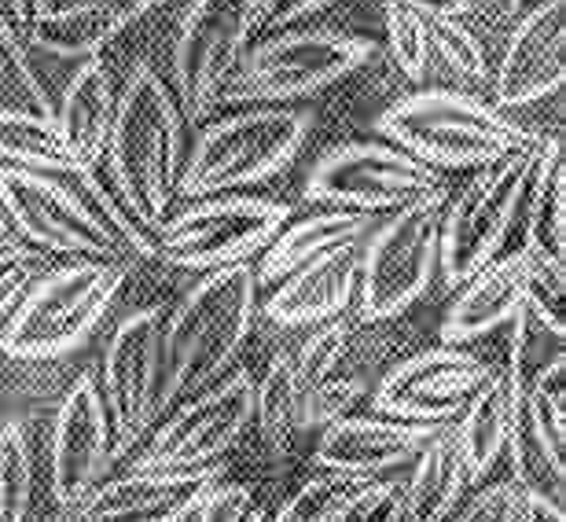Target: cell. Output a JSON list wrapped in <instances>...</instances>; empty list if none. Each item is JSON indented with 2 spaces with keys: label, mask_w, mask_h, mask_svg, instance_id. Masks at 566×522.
Returning a JSON list of instances; mask_svg holds the SVG:
<instances>
[{
  "label": "cell",
  "mask_w": 566,
  "mask_h": 522,
  "mask_svg": "<svg viewBox=\"0 0 566 522\" xmlns=\"http://www.w3.org/2000/svg\"><path fill=\"white\" fill-rule=\"evenodd\" d=\"M258 310V280L247 261L210 269L174 316L163 321V383L158 416L180 397L207 390L221 379L240 354Z\"/></svg>",
  "instance_id": "obj_1"
},
{
  "label": "cell",
  "mask_w": 566,
  "mask_h": 522,
  "mask_svg": "<svg viewBox=\"0 0 566 522\" xmlns=\"http://www.w3.org/2000/svg\"><path fill=\"white\" fill-rule=\"evenodd\" d=\"M111 188L147 232L169 213L185 166V122L174 93L151 66H140L115 100L107 140Z\"/></svg>",
  "instance_id": "obj_2"
},
{
  "label": "cell",
  "mask_w": 566,
  "mask_h": 522,
  "mask_svg": "<svg viewBox=\"0 0 566 522\" xmlns=\"http://www.w3.org/2000/svg\"><path fill=\"white\" fill-rule=\"evenodd\" d=\"M379 133L434 169H482L534 144L501 107L452 88L401 96L379 118Z\"/></svg>",
  "instance_id": "obj_3"
},
{
  "label": "cell",
  "mask_w": 566,
  "mask_h": 522,
  "mask_svg": "<svg viewBox=\"0 0 566 522\" xmlns=\"http://www.w3.org/2000/svg\"><path fill=\"white\" fill-rule=\"evenodd\" d=\"M126 283V265L82 258L30 283L0 324V354L15 361H55L74 354L107 316Z\"/></svg>",
  "instance_id": "obj_4"
},
{
  "label": "cell",
  "mask_w": 566,
  "mask_h": 522,
  "mask_svg": "<svg viewBox=\"0 0 566 522\" xmlns=\"http://www.w3.org/2000/svg\"><path fill=\"white\" fill-rule=\"evenodd\" d=\"M313 129V115L298 107H251L243 115L213 122L191 144L180 166L177 196L210 199L262 185L276 177L302 152Z\"/></svg>",
  "instance_id": "obj_5"
},
{
  "label": "cell",
  "mask_w": 566,
  "mask_h": 522,
  "mask_svg": "<svg viewBox=\"0 0 566 522\" xmlns=\"http://www.w3.org/2000/svg\"><path fill=\"white\" fill-rule=\"evenodd\" d=\"M379 52L376 41L343 30H283L243 52L232 82L221 100H247V104H291L324 93L343 82Z\"/></svg>",
  "instance_id": "obj_6"
},
{
  "label": "cell",
  "mask_w": 566,
  "mask_h": 522,
  "mask_svg": "<svg viewBox=\"0 0 566 522\" xmlns=\"http://www.w3.org/2000/svg\"><path fill=\"white\" fill-rule=\"evenodd\" d=\"M534 163L537 140L523 152L504 155L501 163L482 166L446 207L438 232V269L446 288L457 291L471 272L504 251V240L512 236V225L526 202Z\"/></svg>",
  "instance_id": "obj_7"
},
{
  "label": "cell",
  "mask_w": 566,
  "mask_h": 522,
  "mask_svg": "<svg viewBox=\"0 0 566 522\" xmlns=\"http://www.w3.org/2000/svg\"><path fill=\"white\" fill-rule=\"evenodd\" d=\"M441 213H446V191L394 210L379 229L368 232L354 291L360 321H394L423 299L438 272Z\"/></svg>",
  "instance_id": "obj_8"
},
{
  "label": "cell",
  "mask_w": 566,
  "mask_h": 522,
  "mask_svg": "<svg viewBox=\"0 0 566 522\" xmlns=\"http://www.w3.org/2000/svg\"><path fill=\"white\" fill-rule=\"evenodd\" d=\"M291 221V207L262 196H210L191 199L174 218L155 225V258L177 269H224L262 254Z\"/></svg>",
  "instance_id": "obj_9"
},
{
  "label": "cell",
  "mask_w": 566,
  "mask_h": 522,
  "mask_svg": "<svg viewBox=\"0 0 566 522\" xmlns=\"http://www.w3.org/2000/svg\"><path fill=\"white\" fill-rule=\"evenodd\" d=\"M302 191L310 202L338 210L394 213L446 191V177L390 140H349L310 169Z\"/></svg>",
  "instance_id": "obj_10"
},
{
  "label": "cell",
  "mask_w": 566,
  "mask_h": 522,
  "mask_svg": "<svg viewBox=\"0 0 566 522\" xmlns=\"http://www.w3.org/2000/svg\"><path fill=\"white\" fill-rule=\"evenodd\" d=\"M258 0H191L174 33V82L180 111L199 122L221 104L254 30Z\"/></svg>",
  "instance_id": "obj_11"
},
{
  "label": "cell",
  "mask_w": 566,
  "mask_h": 522,
  "mask_svg": "<svg viewBox=\"0 0 566 522\" xmlns=\"http://www.w3.org/2000/svg\"><path fill=\"white\" fill-rule=\"evenodd\" d=\"M163 310H137L115 327L104 354L99 397L111 424V460L147 435L158 419L163 383Z\"/></svg>",
  "instance_id": "obj_12"
},
{
  "label": "cell",
  "mask_w": 566,
  "mask_h": 522,
  "mask_svg": "<svg viewBox=\"0 0 566 522\" xmlns=\"http://www.w3.org/2000/svg\"><path fill=\"white\" fill-rule=\"evenodd\" d=\"M251 419H254V379L247 368H235L199 397H191L188 405H180V413L166 427L155 430V438L147 441L137 468L188 471V468L218 463L243 438Z\"/></svg>",
  "instance_id": "obj_13"
},
{
  "label": "cell",
  "mask_w": 566,
  "mask_h": 522,
  "mask_svg": "<svg viewBox=\"0 0 566 522\" xmlns=\"http://www.w3.org/2000/svg\"><path fill=\"white\" fill-rule=\"evenodd\" d=\"M0 207L15 225L22 243H38L55 254L118 261L111 243L104 240V232L96 229L93 213L85 210L77 191L60 177L0 166Z\"/></svg>",
  "instance_id": "obj_14"
},
{
  "label": "cell",
  "mask_w": 566,
  "mask_h": 522,
  "mask_svg": "<svg viewBox=\"0 0 566 522\" xmlns=\"http://www.w3.org/2000/svg\"><path fill=\"white\" fill-rule=\"evenodd\" d=\"M485 376H490L485 361L460 346L441 343L390 368L379 379L371 408L387 419H401V424L441 427L463 413V405L471 401V394L482 387Z\"/></svg>",
  "instance_id": "obj_15"
},
{
  "label": "cell",
  "mask_w": 566,
  "mask_h": 522,
  "mask_svg": "<svg viewBox=\"0 0 566 522\" xmlns=\"http://www.w3.org/2000/svg\"><path fill=\"white\" fill-rule=\"evenodd\" d=\"M221 482V463L207 468H137L115 482H99L63 522H185L213 486Z\"/></svg>",
  "instance_id": "obj_16"
},
{
  "label": "cell",
  "mask_w": 566,
  "mask_h": 522,
  "mask_svg": "<svg viewBox=\"0 0 566 522\" xmlns=\"http://www.w3.org/2000/svg\"><path fill=\"white\" fill-rule=\"evenodd\" d=\"M111 468V424L99 397V383L77 376L63 394L60 413L52 419V497L55 504L74 508L93 493Z\"/></svg>",
  "instance_id": "obj_17"
},
{
  "label": "cell",
  "mask_w": 566,
  "mask_h": 522,
  "mask_svg": "<svg viewBox=\"0 0 566 522\" xmlns=\"http://www.w3.org/2000/svg\"><path fill=\"white\" fill-rule=\"evenodd\" d=\"M563 0H537L523 11L504 44V55L493 74V100L496 107H526L537 104L563 85Z\"/></svg>",
  "instance_id": "obj_18"
},
{
  "label": "cell",
  "mask_w": 566,
  "mask_h": 522,
  "mask_svg": "<svg viewBox=\"0 0 566 522\" xmlns=\"http://www.w3.org/2000/svg\"><path fill=\"white\" fill-rule=\"evenodd\" d=\"M434 430L438 427L401 424V419L387 416H338L324 424L313 463L321 471L349 474V479H371L379 471L412 463Z\"/></svg>",
  "instance_id": "obj_19"
},
{
  "label": "cell",
  "mask_w": 566,
  "mask_h": 522,
  "mask_svg": "<svg viewBox=\"0 0 566 522\" xmlns=\"http://www.w3.org/2000/svg\"><path fill=\"white\" fill-rule=\"evenodd\" d=\"M526 302V251L496 254L457 288L441 321V343L463 346L507 324Z\"/></svg>",
  "instance_id": "obj_20"
},
{
  "label": "cell",
  "mask_w": 566,
  "mask_h": 522,
  "mask_svg": "<svg viewBox=\"0 0 566 522\" xmlns=\"http://www.w3.org/2000/svg\"><path fill=\"white\" fill-rule=\"evenodd\" d=\"M357 265H360V243L335 247L310 265L294 269L283 276V283L265 302L269 321L283 327L298 324H327L346 310L357 291Z\"/></svg>",
  "instance_id": "obj_21"
},
{
  "label": "cell",
  "mask_w": 566,
  "mask_h": 522,
  "mask_svg": "<svg viewBox=\"0 0 566 522\" xmlns=\"http://www.w3.org/2000/svg\"><path fill=\"white\" fill-rule=\"evenodd\" d=\"M158 0H71V4L44 8L30 22L27 38L41 52L63 60H96L129 22L151 11Z\"/></svg>",
  "instance_id": "obj_22"
},
{
  "label": "cell",
  "mask_w": 566,
  "mask_h": 522,
  "mask_svg": "<svg viewBox=\"0 0 566 522\" xmlns=\"http://www.w3.org/2000/svg\"><path fill=\"white\" fill-rule=\"evenodd\" d=\"M115 85H111L107 66L99 60H85L74 71L71 85L63 88L52 122L74 158V174H88L104 163L111 122H115Z\"/></svg>",
  "instance_id": "obj_23"
},
{
  "label": "cell",
  "mask_w": 566,
  "mask_h": 522,
  "mask_svg": "<svg viewBox=\"0 0 566 522\" xmlns=\"http://www.w3.org/2000/svg\"><path fill=\"white\" fill-rule=\"evenodd\" d=\"M518 401H523L518 383L507 372H490L482 387L471 394V401L463 405L452 435H457V449L468 479L490 474V468H496V460L504 457Z\"/></svg>",
  "instance_id": "obj_24"
},
{
  "label": "cell",
  "mask_w": 566,
  "mask_h": 522,
  "mask_svg": "<svg viewBox=\"0 0 566 522\" xmlns=\"http://www.w3.org/2000/svg\"><path fill=\"white\" fill-rule=\"evenodd\" d=\"M371 229H376V213H357L338 207H327L321 213H313V218L283 225L276 240L265 247L262 269L254 272V280L276 283L287 272L310 265L313 258L335 251V247L360 243Z\"/></svg>",
  "instance_id": "obj_25"
},
{
  "label": "cell",
  "mask_w": 566,
  "mask_h": 522,
  "mask_svg": "<svg viewBox=\"0 0 566 522\" xmlns=\"http://www.w3.org/2000/svg\"><path fill=\"white\" fill-rule=\"evenodd\" d=\"M416 468L409 474V482H401L405 508L401 522H446L457 512L463 486H468V471H463L457 435L452 427H438L427 438V446L416 452Z\"/></svg>",
  "instance_id": "obj_26"
},
{
  "label": "cell",
  "mask_w": 566,
  "mask_h": 522,
  "mask_svg": "<svg viewBox=\"0 0 566 522\" xmlns=\"http://www.w3.org/2000/svg\"><path fill=\"white\" fill-rule=\"evenodd\" d=\"M523 251L566 265V166L559 136L537 144V163L526 188V247Z\"/></svg>",
  "instance_id": "obj_27"
},
{
  "label": "cell",
  "mask_w": 566,
  "mask_h": 522,
  "mask_svg": "<svg viewBox=\"0 0 566 522\" xmlns=\"http://www.w3.org/2000/svg\"><path fill=\"white\" fill-rule=\"evenodd\" d=\"M0 158L33 174H74V158L55 122L22 107H0Z\"/></svg>",
  "instance_id": "obj_28"
},
{
  "label": "cell",
  "mask_w": 566,
  "mask_h": 522,
  "mask_svg": "<svg viewBox=\"0 0 566 522\" xmlns=\"http://www.w3.org/2000/svg\"><path fill=\"white\" fill-rule=\"evenodd\" d=\"M507 460H512V482L518 486V493L530 497H545V501L563 504V452L552 449V441L541 435L534 413L526 401H518L512 435H507Z\"/></svg>",
  "instance_id": "obj_29"
},
{
  "label": "cell",
  "mask_w": 566,
  "mask_h": 522,
  "mask_svg": "<svg viewBox=\"0 0 566 522\" xmlns=\"http://www.w3.org/2000/svg\"><path fill=\"white\" fill-rule=\"evenodd\" d=\"M254 419L265 435V446L276 457H291L302 435V401H298V383H294L291 354L269 361L262 379L254 383Z\"/></svg>",
  "instance_id": "obj_30"
},
{
  "label": "cell",
  "mask_w": 566,
  "mask_h": 522,
  "mask_svg": "<svg viewBox=\"0 0 566 522\" xmlns=\"http://www.w3.org/2000/svg\"><path fill=\"white\" fill-rule=\"evenodd\" d=\"M507 324H512V349H507L504 372L518 383V390H526L548 368L566 365V324L552 321L530 302L518 305Z\"/></svg>",
  "instance_id": "obj_31"
},
{
  "label": "cell",
  "mask_w": 566,
  "mask_h": 522,
  "mask_svg": "<svg viewBox=\"0 0 566 522\" xmlns=\"http://www.w3.org/2000/svg\"><path fill=\"white\" fill-rule=\"evenodd\" d=\"M71 177H74L71 188L77 191V199L85 202V210L93 213L96 229L104 232V240L111 243V251H115V258L122 261V265H126V261L155 258L151 232L133 218L126 202L115 196V188L96 177V169H88V174H71Z\"/></svg>",
  "instance_id": "obj_32"
},
{
  "label": "cell",
  "mask_w": 566,
  "mask_h": 522,
  "mask_svg": "<svg viewBox=\"0 0 566 522\" xmlns=\"http://www.w3.org/2000/svg\"><path fill=\"white\" fill-rule=\"evenodd\" d=\"M33 501L30 438L19 424L0 427V522H27Z\"/></svg>",
  "instance_id": "obj_33"
},
{
  "label": "cell",
  "mask_w": 566,
  "mask_h": 522,
  "mask_svg": "<svg viewBox=\"0 0 566 522\" xmlns=\"http://www.w3.org/2000/svg\"><path fill=\"white\" fill-rule=\"evenodd\" d=\"M368 479H349V474L321 471L313 479H305L287 501L280 504V512L269 522H332L335 512L349 501V493Z\"/></svg>",
  "instance_id": "obj_34"
},
{
  "label": "cell",
  "mask_w": 566,
  "mask_h": 522,
  "mask_svg": "<svg viewBox=\"0 0 566 522\" xmlns=\"http://www.w3.org/2000/svg\"><path fill=\"white\" fill-rule=\"evenodd\" d=\"M427 22V44L438 52L452 71L471 77L474 85H490V55L485 44L474 38V30L463 27V19H423Z\"/></svg>",
  "instance_id": "obj_35"
},
{
  "label": "cell",
  "mask_w": 566,
  "mask_h": 522,
  "mask_svg": "<svg viewBox=\"0 0 566 522\" xmlns=\"http://www.w3.org/2000/svg\"><path fill=\"white\" fill-rule=\"evenodd\" d=\"M382 4H387V49L394 55V63L409 77H423L430 55L423 15H416L412 8L398 4V0H382Z\"/></svg>",
  "instance_id": "obj_36"
},
{
  "label": "cell",
  "mask_w": 566,
  "mask_h": 522,
  "mask_svg": "<svg viewBox=\"0 0 566 522\" xmlns=\"http://www.w3.org/2000/svg\"><path fill=\"white\" fill-rule=\"evenodd\" d=\"M401 482H360L332 522H401Z\"/></svg>",
  "instance_id": "obj_37"
},
{
  "label": "cell",
  "mask_w": 566,
  "mask_h": 522,
  "mask_svg": "<svg viewBox=\"0 0 566 522\" xmlns=\"http://www.w3.org/2000/svg\"><path fill=\"white\" fill-rule=\"evenodd\" d=\"M191 515H196V522H269L262 504L254 501V493L247 486H221V482L202 497Z\"/></svg>",
  "instance_id": "obj_38"
},
{
  "label": "cell",
  "mask_w": 566,
  "mask_h": 522,
  "mask_svg": "<svg viewBox=\"0 0 566 522\" xmlns=\"http://www.w3.org/2000/svg\"><path fill=\"white\" fill-rule=\"evenodd\" d=\"M518 501L523 493L515 482H493L482 493H474L452 522H518Z\"/></svg>",
  "instance_id": "obj_39"
},
{
  "label": "cell",
  "mask_w": 566,
  "mask_h": 522,
  "mask_svg": "<svg viewBox=\"0 0 566 522\" xmlns=\"http://www.w3.org/2000/svg\"><path fill=\"white\" fill-rule=\"evenodd\" d=\"M332 0H258V15H254V30H283L294 27V22L316 15L321 8H327Z\"/></svg>",
  "instance_id": "obj_40"
},
{
  "label": "cell",
  "mask_w": 566,
  "mask_h": 522,
  "mask_svg": "<svg viewBox=\"0 0 566 522\" xmlns=\"http://www.w3.org/2000/svg\"><path fill=\"white\" fill-rule=\"evenodd\" d=\"M30 283H33V272L27 261H0V324L11 316L22 294L30 291Z\"/></svg>",
  "instance_id": "obj_41"
},
{
  "label": "cell",
  "mask_w": 566,
  "mask_h": 522,
  "mask_svg": "<svg viewBox=\"0 0 566 522\" xmlns=\"http://www.w3.org/2000/svg\"><path fill=\"white\" fill-rule=\"evenodd\" d=\"M52 4H55V0H0V19H4L8 27L19 33V38H27L30 22Z\"/></svg>",
  "instance_id": "obj_42"
},
{
  "label": "cell",
  "mask_w": 566,
  "mask_h": 522,
  "mask_svg": "<svg viewBox=\"0 0 566 522\" xmlns=\"http://www.w3.org/2000/svg\"><path fill=\"white\" fill-rule=\"evenodd\" d=\"M398 4L412 8L423 19H463L471 15L474 0H398Z\"/></svg>",
  "instance_id": "obj_43"
},
{
  "label": "cell",
  "mask_w": 566,
  "mask_h": 522,
  "mask_svg": "<svg viewBox=\"0 0 566 522\" xmlns=\"http://www.w3.org/2000/svg\"><path fill=\"white\" fill-rule=\"evenodd\" d=\"M30 258V247L22 243V236L15 232V225L0 207V261H27Z\"/></svg>",
  "instance_id": "obj_44"
},
{
  "label": "cell",
  "mask_w": 566,
  "mask_h": 522,
  "mask_svg": "<svg viewBox=\"0 0 566 522\" xmlns=\"http://www.w3.org/2000/svg\"><path fill=\"white\" fill-rule=\"evenodd\" d=\"M526 4V0H512V8H523Z\"/></svg>",
  "instance_id": "obj_45"
},
{
  "label": "cell",
  "mask_w": 566,
  "mask_h": 522,
  "mask_svg": "<svg viewBox=\"0 0 566 522\" xmlns=\"http://www.w3.org/2000/svg\"><path fill=\"white\" fill-rule=\"evenodd\" d=\"M490 4H493V0H490Z\"/></svg>",
  "instance_id": "obj_46"
}]
</instances>
